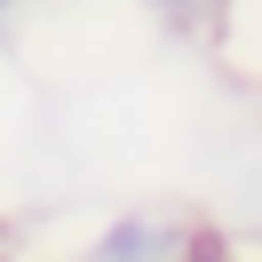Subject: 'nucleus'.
Listing matches in <instances>:
<instances>
[{
	"mask_svg": "<svg viewBox=\"0 0 262 262\" xmlns=\"http://www.w3.org/2000/svg\"><path fill=\"white\" fill-rule=\"evenodd\" d=\"M167 262H246V254H238V230H230V223L191 214V223H183V246H175Z\"/></svg>",
	"mask_w": 262,
	"mask_h": 262,
	"instance_id": "7ed1b4c3",
	"label": "nucleus"
},
{
	"mask_svg": "<svg viewBox=\"0 0 262 262\" xmlns=\"http://www.w3.org/2000/svg\"><path fill=\"white\" fill-rule=\"evenodd\" d=\"M183 223L191 214H175V207H119L88 230L80 262H167L183 246Z\"/></svg>",
	"mask_w": 262,
	"mask_h": 262,
	"instance_id": "f257e3e1",
	"label": "nucleus"
},
{
	"mask_svg": "<svg viewBox=\"0 0 262 262\" xmlns=\"http://www.w3.org/2000/svg\"><path fill=\"white\" fill-rule=\"evenodd\" d=\"M16 8H24V0H0V24H8V16H16Z\"/></svg>",
	"mask_w": 262,
	"mask_h": 262,
	"instance_id": "20e7f679",
	"label": "nucleus"
},
{
	"mask_svg": "<svg viewBox=\"0 0 262 262\" xmlns=\"http://www.w3.org/2000/svg\"><path fill=\"white\" fill-rule=\"evenodd\" d=\"M151 24H159L167 40H191V48H214V40L230 32V8L238 0H143Z\"/></svg>",
	"mask_w": 262,
	"mask_h": 262,
	"instance_id": "f03ea898",
	"label": "nucleus"
},
{
	"mask_svg": "<svg viewBox=\"0 0 262 262\" xmlns=\"http://www.w3.org/2000/svg\"><path fill=\"white\" fill-rule=\"evenodd\" d=\"M0 262H8V246H0Z\"/></svg>",
	"mask_w": 262,
	"mask_h": 262,
	"instance_id": "39448f33",
	"label": "nucleus"
}]
</instances>
